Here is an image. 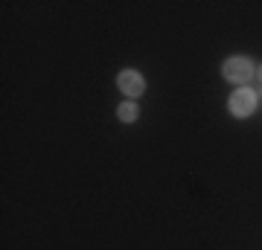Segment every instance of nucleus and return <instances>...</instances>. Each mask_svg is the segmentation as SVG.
I'll return each mask as SVG.
<instances>
[{
  "mask_svg": "<svg viewBox=\"0 0 262 250\" xmlns=\"http://www.w3.org/2000/svg\"><path fill=\"white\" fill-rule=\"evenodd\" d=\"M117 87H120L128 99H137V96L146 90V79H143L140 70H122V73L117 76Z\"/></svg>",
  "mask_w": 262,
  "mask_h": 250,
  "instance_id": "3",
  "label": "nucleus"
},
{
  "mask_svg": "<svg viewBox=\"0 0 262 250\" xmlns=\"http://www.w3.org/2000/svg\"><path fill=\"white\" fill-rule=\"evenodd\" d=\"M256 76H259V82H262V64H259V67H256Z\"/></svg>",
  "mask_w": 262,
  "mask_h": 250,
  "instance_id": "5",
  "label": "nucleus"
},
{
  "mask_svg": "<svg viewBox=\"0 0 262 250\" xmlns=\"http://www.w3.org/2000/svg\"><path fill=\"white\" fill-rule=\"evenodd\" d=\"M117 117H120V122H134L137 120V105L134 102H122L120 108H117Z\"/></svg>",
  "mask_w": 262,
  "mask_h": 250,
  "instance_id": "4",
  "label": "nucleus"
},
{
  "mask_svg": "<svg viewBox=\"0 0 262 250\" xmlns=\"http://www.w3.org/2000/svg\"><path fill=\"white\" fill-rule=\"evenodd\" d=\"M227 108H230V113H233L236 120H248V117L256 111V93L248 90V87H239V90L230 93Z\"/></svg>",
  "mask_w": 262,
  "mask_h": 250,
  "instance_id": "2",
  "label": "nucleus"
},
{
  "mask_svg": "<svg viewBox=\"0 0 262 250\" xmlns=\"http://www.w3.org/2000/svg\"><path fill=\"white\" fill-rule=\"evenodd\" d=\"M222 73H225L227 82L245 84L253 73H256V67H253V61H251L248 56H230L225 64H222Z\"/></svg>",
  "mask_w": 262,
  "mask_h": 250,
  "instance_id": "1",
  "label": "nucleus"
}]
</instances>
